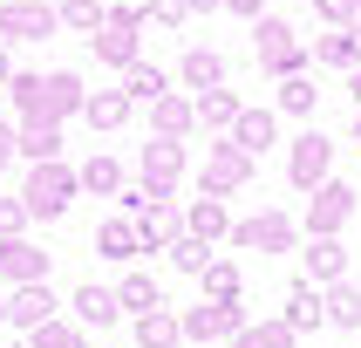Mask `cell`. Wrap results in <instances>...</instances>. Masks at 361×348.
<instances>
[{"mask_svg": "<svg viewBox=\"0 0 361 348\" xmlns=\"http://www.w3.org/2000/svg\"><path fill=\"white\" fill-rule=\"evenodd\" d=\"M232 348H293V328L286 321H259V328H239Z\"/></svg>", "mask_w": 361, "mask_h": 348, "instance_id": "32", "label": "cell"}, {"mask_svg": "<svg viewBox=\"0 0 361 348\" xmlns=\"http://www.w3.org/2000/svg\"><path fill=\"white\" fill-rule=\"evenodd\" d=\"M96 246L109 253V260H137V253H143V232H137V219H102Z\"/></svg>", "mask_w": 361, "mask_h": 348, "instance_id": "18", "label": "cell"}, {"mask_svg": "<svg viewBox=\"0 0 361 348\" xmlns=\"http://www.w3.org/2000/svg\"><path fill=\"white\" fill-rule=\"evenodd\" d=\"M7 321H14V328H27V335H41V328L55 321V294H48V280L14 287V301H7Z\"/></svg>", "mask_w": 361, "mask_h": 348, "instance_id": "9", "label": "cell"}, {"mask_svg": "<svg viewBox=\"0 0 361 348\" xmlns=\"http://www.w3.org/2000/svg\"><path fill=\"white\" fill-rule=\"evenodd\" d=\"M116 301L143 321V314H157V307H164V294H157V280H150V273H130V280L116 287Z\"/></svg>", "mask_w": 361, "mask_h": 348, "instance_id": "22", "label": "cell"}, {"mask_svg": "<svg viewBox=\"0 0 361 348\" xmlns=\"http://www.w3.org/2000/svg\"><path fill=\"white\" fill-rule=\"evenodd\" d=\"M232 246H245V253H286L293 246V219L286 212H259V219L232 225Z\"/></svg>", "mask_w": 361, "mask_h": 348, "instance_id": "5", "label": "cell"}, {"mask_svg": "<svg viewBox=\"0 0 361 348\" xmlns=\"http://www.w3.org/2000/svg\"><path fill=\"white\" fill-rule=\"evenodd\" d=\"M300 260H307V280H314V287H334V280L348 273V260H341V239H314V246L300 253Z\"/></svg>", "mask_w": 361, "mask_h": 348, "instance_id": "16", "label": "cell"}, {"mask_svg": "<svg viewBox=\"0 0 361 348\" xmlns=\"http://www.w3.org/2000/svg\"><path fill=\"white\" fill-rule=\"evenodd\" d=\"M171 260H178L184 273H204V266H212V246H204V239H191V232H184V239L171 246Z\"/></svg>", "mask_w": 361, "mask_h": 348, "instance_id": "36", "label": "cell"}, {"mask_svg": "<svg viewBox=\"0 0 361 348\" xmlns=\"http://www.w3.org/2000/svg\"><path fill=\"white\" fill-rule=\"evenodd\" d=\"M232 143H239L245 157H259L266 143H273V116H266V109H245V116L232 123Z\"/></svg>", "mask_w": 361, "mask_h": 348, "instance_id": "21", "label": "cell"}, {"mask_svg": "<svg viewBox=\"0 0 361 348\" xmlns=\"http://www.w3.org/2000/svg\"><path fill=\"white\" fill-rule=\"evenodd\" d=\"M0 321H7V301H0Z\"/></svg>", "mask_w": 361, "mask_h": 348, "instance_id": "49", "label": "cell"}, {"mask_svg": "<svg viewBox=\"0 0 361 348\" xmlns=\"http://www.w3.org/2000/svg\"><path fill=\"white\" fill-rule=\"evenodd\" d=\"M96 55L116 61V68H130V61H137V28H116V20H109V28L96 35Z\"/></svg>", "mask_w": 361, "mask_h": 348, "instance_id": "24", "label": "cell"}, {"mask_svg": "<svg viewBox=\"0 0 361 348\" xmlns=\"http://www.w3.org/2000/svg\"><path fill=\"white\" fill-rule=\"evenodd\" d=\"M27 348H82V321H48Z\"/></svg>", "mask_w": 361, "mask_h": 348, "instance_id": "35", "label": "cell"}, {"mask_svg": "<svg viewBox=\"0 0 361 348\" xmlns=\"http://www.w3.org/2000/svg\"><path fill=\"white\" fill-rule=\"evenodd\" d=\"M68 307H75V321H82V328H109V321L123 314L116 287H96V280H89V287H75V301H68Z\"/></svg>", "mask_w": 361, "mask_h": 348, "instance_id": "12", "label": "cell"}, {"mask_svg": "<svg viewBox=\"0 0 361 348\" xmlns=\"http://www.w3.org/2000/svg\"><path fill=\"white\" fill-rule=\"evenodd\" d=\"M82 184H89V191H102V198H109V191H123L116 157H89V164H82Z\"/></svg>", "mask_w": 361, "mask_h": 348, "instance_id": "33", "label": "cell"}, {"mask_svg": "<svg viewBox=\"0 0 361 348\" xmlns=\"http://www.w3.org/2000/svg\"><path fill=\"white\" fill-rule=\"evenodd\" d=\"M0 273L14 287H35V280H48V253L27 239H0Z\"/></svg>", "mask_w": 361, "mask_h": 348, "instance_id": "10", "label": "cell"}, {"mask_svg": "<svg viewBox=\"0 0 361 348\" xmlns=\"http://www.w3.org/2000/svg\"><path fill=\"white\" fill-rule=\"evenodd\" d=\"M109 20H116V28H137V35H143V7H137V0H123V7H109Z\"/></svg>", "mask_w": 361, "mask_h": 348, "instance_id": "39", "label": "cell"}, {"mask_svg": "<svg viewBox=\"0 0 361 348\" xmlns=\"http://www.w3.org/2000/svg\"><path fill=\"white\" fill-rule=\"evenodd\" d=\"M35 219V212H27V205H0V239H20V225Z\"/></svg>", "mask_w": 361, "mask_h": 348, "instance_id": "38", "label": "cell"}, {"mask_svg": "<svg viewBox=\"0 0 361 348\" xmlns=\"http://www.w3.org/2000/svg\"><path fill=\"white\" fill-rule=\"evenodd\" d=\"M348 212H355V191H348V184H321L314 205H307V232H314V239H334V225H341Z\"/></svg>", "mask_w": 361, "mask_h": 348, "instance_id": "8", "label": "cell"}, {"mask_svg": "<svg viewBox=\"0 0 361 348\" xmlns=\"http://www.w3.org/2000/svg\"><path fill=\"white\" fill-rule=\"evenodd\" d=\"M321 321H327V294H321L314 280H300L293 294H286V328L307 335V328H321Z\"/></svg>", "mask_w": 361, "mask_h": 348, "instance_id": "15", "label": "cell"}, {"mask_svg": "<svg viewBox=\"0 0 361 348\" xmlns=\"http://www.w3.org/2000/svg\"><path fill=\"white\" fill-rule=\"evenodd\" d=\"M239 328H245L239 301H198L184 314V335H191V342H219V335H239Z\"/></svg>", "mask_w": 361, "mask_h": 348, "instance_id": "4", "label": "cell"}, {"mask_svg": "<svg viewBox=\"0 0 361 348\" xmlns=\"http://www.w3.org/2000/svg\"><path fill=\"white\" fill-rule=\"evenodd\" d=\"M204 287H212V301H239V266L212 260V266H204Z\"/></svg>", "mask_w": 361, "mask_h": 348, "instance_id": "34", "label": "cell"}, {"mask_svg": "<svg viewBox=\"0 0 361 348\" xmlns=\"http://www.w3.org/2000/svg\"><path fill=\"white\" fill-rule=\"evenodd\" d=\"M14 150H20V137L7 130V123H0V171H7V157H14Z\"/></svg>", "mask_w": 361, "mask_h": 348, "instance_id": "42", "label": "cell"}, {"mask_svg": "<svg viewBox=\"0 0 361 348\" xmlns=\"http://www.w3.org/2000/svg\"><path fill=\"white\" fill-rule=\"evenodd\" d=\"M82 116L96 123V130H116V123L130 116V96H123V89H96V96H89V109H82Z\"/></svg>", "mask_w": 361, "mask_h": 348, "instance_id": "26", "label": "cell"}, {"mask_svg": "<svg viewBox=\"0 0 361 348\" xmlns=\"http://www.w3.org/2000/svg\"><path fill=\"white\" fill-rule=\"evenodd\" d=\"M307 7H321L327 20H348V14H355V0H307Z\"/></svg>", "mask_w": 361, "mask_h": 348, "instance_id": "40", "label": "cell"}, {"mask_svg": "<svg viewBox=\"0 0 361 348\" xmlns=\"http://www.w3.org/2000/svg\"><path fill=\"white\" fill-rule=\"evenodd\" d=\"M55 7H61V0H55Z\"/></svg>", "mask_w": 361, "mask_h": 348, "instance_id": "50", "label": "cell"}, {"mask_svg": "<svg viewBox=\"0 0 361 348\" xmlns=\"http://www.w3.org/2000/svg\"><path fill=\"white\" fill-rule=\"evenodd\" d=\"M225 7H232V14H252V20H266V14H259L266 0H225Z\"/></svg>", "mask_w": 361, "mask_h": 348, "instance_id": "43", "label": "cell"}, {"mask_svg": "<svg viewBox=\"0 0 361 348\" xmlns=\"http://www.w3.org/2000/svg\"><path fill=\"white\" fill-rule=\"evenodd\" d=\"M348 89H355V102H361V68H355V76H348Z\"/></svg>", "mask_w": 361, "mask_h": 348, "instance_id": "46", "label": "cell"}, {"mask_svg": "<svg viewBox=\"0 0 361 348\" xmlns=\"http://www.w3.org/2000/svg\"><path fill=\"white\" fill-rule=\"evenodd\" d=\"M348 35H361V0H355V14H348Z\"/></svg>", "mask_w": 361, "mask_h": 348, "instance_id": "44", "label": "cell"}, {"mask_svg": "<svg viewBox=\"0 0 361 348\" xmlns=\"http://www.w3.org/2000/svg\"><path fill=\"white\" fill-rule=\"evenodd\" d=\"M14 102L27 109V123H61L68 109H89L75 76H14Z\"/></svg>", "mask_w": 361, "mask_h": 348, "instance_id": "1", "label": "cell"}, {"mask_svg": "<svg viewBox=\"0 0 361 348\" xmlns=\"http://www.w3.org/2000/svg\"><path fill=\"white\" fill-rule=\"evenodd\" d=\"M191 7H219V0H191Z\"/></svg>", "mask_w": 361, "mask_h": 348, "instance_id": "47", "label": "cell"}, {"mask_svg": "<svg viewBox=\"0 0 361 348\" xmlns=\"http://www.w3.org/2000/svg\"><path fill=\"white\" fill-rule=\"evenodd\" d=\"M61 28H75V35L96 41V28H109V7H96V0H61Z\"/></svg>", "mask_w": 361, "mask_h": 348, "instance_id": "29", "label": "cell"}, {"mask_svg": "<svg viewBox=\"0 0 361 348\" xmlns=\"http://www.w3.org/2000/svg\"><path fill=\"white\" fill-rule=\"evenodd\" d=\"M191 123H198V102H178V96H164V102H157V137H171V143H178Z\"/></svg>", "mask_w": 361, "mask_h": 348, "instance_id": "31", "label": "cell"}, {"mask_svg": "<svg viewBox=\"0 0 361 348\" xmlns=\"http://www.w3.org/2000/svg\"><path fill=\"white\" fill-rule=\"evenodd\" d=\"M184 82L204 96V89H219V82H225V61L212 55V48H191V55H184Z\"/></svg>", "mask_w": 361, "mask_h": 348, "instance_id": "25", "label": "cell"}, {"mask_svg": "<svg viewBox=\"0 0 361 348\" xmlns=\"http://www.w3.org/2000/svg\"><path fill=\"white\" fill-rule=\"evenodd\" d=\"M75 184H82V171H68V164H35V178H27V191H20V205L35 212V219H61L68 212V198H75Z\"/></svg>", "mask_w": 361, "mask_h": 348, "instance_id": "2", "label": "cell"}, {"mask_svg": "<svg viewBox=\"0 0 361 348\" xmlns=\"http://www.w3.org/2000/svg\"><path fill=\"white\" fill-rule=\"evenodd\" d=\"M178 171H184V143H171V137H157L150 143V150H143V184H150V191H171V184H178Z\"/></svg>", "mask_w": 361, "mask_h": 348, "instance_id": "11", "label": "cell"}, {"mask_svg": "<svg viewBox=\"0 0 361 348\" xmlns=\"http://www.w3.org/2000/svg\"><path fill=\"white\" fill-rule=\"evenodd\" d=\"M252 48H259V61L280 68V76H293V61H300V41H293L286 20H252Z\"/></svg>", "mask_w": 361, "mask_h": 348, "instance_id": "7", "label": "cell"}, {"mask_svg": "<svg viewBox=\"0 0 361 348\" xmlns=\"http://www.w3.org/2000/svg\"><path fill=\"white\" fill-rule=\"evenodd\" d=\"M191 14V0H157V20H184Z\"/></svg>", "mask_w": 361, "mask_h": 348, "instance_id": "41", "label": "cell"}, {"mask_svg": "<svg viewBox=\"0 0 361 348\" xmlns=\"http://www.w3.org/2000/svg\"><path fill=\"white\" fill-rule=\"evenodd\" d=\"M137 232H143V253H164V246H178V239H184V232H178V212H171V205H150V212L137 219Z\"/></svg>", "mask_w": 361, "mask_h": 348, "instance_id": "17", "label": "cell"}, {"mask_svg": "<svg viewBox=\"0 0 361 348\" xmlns=\"http://www.w3.org/2000/svg\"><path fill=\"white\" fill-rule=\"evenodd\" d=\"M327 321L334 328H361V287H348V280L327 287Z\"/></svg>", "mask_w": 361, "mask_h": 348, "instance_id": "28", "label": "cell"}, {"mask_svg": "<svg viewBox=\"0 0 361 348\" xmlns=\"http://www.w3.org/2000/svg\"><path fill=\"white\" fill-rule=\"evenodd\" d=\"M280 109L307 116V109H314V82H307V76H286V82H280Z\"/></svg>", "mask_w": 361, "mask_h": 348, "instance_id": "37", "label": "cell"}, {"mask_svg": "<svg viewBox=\"0 0 361 348\" xmlns=\"http://www.w3.org/2000/svg\"><path fill=\"white\" fill-rule=\"evenodd\" d=\"M184 232H191V239H225V232H232V212H225V198H212V191H204L198 205H191V212H184Z\"/></svg>", "mask_w": 361, "mask_h": 348, "instance_id": "14", "label": "cell"}, {"mask_svg": "<svg viewBox=\"0 0 361 348\" xmlns=\"http://www.w3.org/2000/svg\"><path fill=\"white\" fill-rule=\"evenodd\" d=\"M355 143H361V116H355Z\"/></svg>", "mask_w": 361, "mask_h": 348, "instance_id": "48", "label": "cell"}, {"mask_svg": "<svg viewBox=\"0 0 361 348\" xmlns=\"http://www.w3.org/2000/svg\"><path fill=\"white\" fill-rule=\"evenodd\" d=\"M245 109H239V96H225V89H204L198 96V123H212V130H232Z\"/></svg>", "mask_w": 361, "mask_h": 348, "instance_id": "27", "label": "cell"}, {"mask_svg": "<svg viewBox=\"0 0 361 348\" xmlns=\"http://www.w3.org/2000/svg\"><path fill=\"white\" fill-rule=\"evenodd\" d=\"M137 342L143 348H178L184 342V314H164V307H157V314H143V321H137Z\"/></svg>", "mask_w": 361, "mask_h": 348, "instance_id": "19", "label": "cell"}, {"mask_svg": "<svg viewBox=\"0 0 361 348\" xmlns=\"http://www.w3.org/2000/svg\"><path fill=\"white\" fill-rule=\"evenodd\" d=\"M245 171H252V157H245L239 143H225V150H212V171H204V191H212V198H225L232 184H245Z\"/></svg>", "mask_w": 361, "mask_h": 348, "instance_id": "13", "label": "cell"}, {"mask_svg": "<svg viewBox=\"0 0 361 348\" xmlns=\"http://www.w3.org/2000/svg\"><path fill=\"white\" fill-rule=\"evenodd\" d=\"M327 157H334V143H327L321 130H307V137L293 143V157H286L293 184H300V191H321V184H327Z\"/></svg>", "mask_w": 361, "mask_h": 348, "instance_id": "6", "label": "cell"}, {"mask_svg": "<svg viewBox=\"0 0 361 348\" xmlns=\"http://www.w3.org/2000/svg\"><path fill=\"white\" fill-rule=\"evenodd\" d=\"M20 157L55 164L61 157V130H55V123H27V130H20Z\"/></svg>", "mask_w": 361, "mask_h": 348, "instance_id": "23", "label": "cell"}, {"mask_svg": "<svg viewBox=\"0 0 361 348\" xmlns=\"http://www.w3.org/2000/svg\"><path fill=\"white\" fill-rule=\"evenodd\" d=\"M314 55L355 76V68H361V35H348V28H341V35H321V48H314Z\"/></svg>", "mask_w": 361, "mask_h": 348, "instance_id": "30", "label": "cell"}, {"mask_svg": "<svg viewBox=\"0 0 361 348\" xmlns=\"http://www.w3.org/2000/svg\"><path fill=\"white\" fill-rule=\"evenodd\" d=\"M123 96H130V102H164V68L130 61V68H123Z\"/></svg>", "mask_w": 361, "mask_h": 348, "instance_id": "20", "label": "cell"}, {"mask_svg": "<svg viewBox=\"0 0 361 348\" xmlns=\"http://www.w3.org/2000/svg\"><path fill=\"white\" fill-rule=\"evenodd\" d=\"M0 82H14V68H7V48H0Z\"/></svg>", "mask_w": 361, "mask_h": 348, "instance_id": "45", "label": "cell"}, {"mask_svg": "<svg viewBox=\"0 0 361 348\" xmlns=\"http://www.w3.org/2000/svg\"><path fill=\"white\" fill-rule=\"evenodd\" d=\"M61 28V7H48V0H7L0 7V35L7 41H41Z\"/></svg>", "mask_w": 361, "mask_h": 348, "instance_id": "3", "label": "cell"}]
</instances>
